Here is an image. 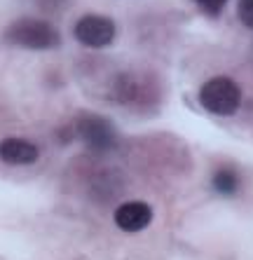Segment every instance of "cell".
Instances as JSON below:
<instances>
[{"label":"cell","instance_id":"1","mask_svg":"<svg viewBox=\"0 0 253 260\" xmlns=\"http://www.w3.org/2000/svg\"><path fill=\"white\" fill-rule=\"evenodd\" d=\"M5 40L24 49H52L61 43L59 30L42 19H17L7 26Z\"/></svg>","mask_w":253,"mask_h":260},{"label":"cell","instance_id":"2","mask_svg":"<svg viewBox=\"0 0 253 260\" xmlns=\"http://www.w3.org/2000/svg\"><path fill=\"white\" fill-rule=\"evenodd\" d=\"M199 103L211 115H235L241 106V89L235 80L220 75L204 82V87L199 89Z\"/></svg>","mask_w":253,"mask_h":260},{"label":"cell","instance_id":"3","mask_svg":"<svg viewBox=\"0 0 253 260\" xmlns=\"http://www.w3.org/2000/svg\"><path fill=\"white\" fill-rule=\"evenodd\" d=\"M75 129H78V139L91 152H108L115 145V141H117V134H115L113 124L106 117L91 115V113L80 115L78 122H75Z\"/></svg>","mask_w":253,"mask_h":260},{"label":"cell","instance_id":"4","mask_svg":"<svg viewBox=\"0 0 253 260\" xmlns=\"http://www.w3.org/2000/svg\"><path fill=\"white\" fill-rule=\"evenodd\" d=\"M73 33L78 38V43H82L84 47L101 49V47H108L115 40V24L113 19L101 17V14H84L75 24Z\"/></svg>","mask_w":253,"mask_h":260},{"label":"cell","instance_id":"5","mask_svg":"<svg viewBox=\"0 0 253 260\" xmlns=\"http://www.w3.org/2000/svg\"><path fill=\"white\" fill-rule=\"evenodd\" d=\"M152 223V209L145 202H124L115 211V225L122 232H141Z\"/></svg>","mask_w":253,"mask_h":260},{"label":"cell","instance_id":"6","mask_svg":"<svg viewBox=\"0 0 253 260\" xmlns=\"http://www.w3.org/2000/svg\"><path fill=\"white\" fill-rule=\"evenodd\" d=\"M40 155L36 145L24 139H3L0 141V159L14 167H24V164H33Z\"/></svg>","mask_w":253,"mask_h":260},{"label":"cell","instance_id":"7","mask_svg":"<svg viewBox=\"0 0 253 260\" xmlns=\"http://www.w3.org/2000/svg\"><path fill=\"white\" fill-rule=\"evenodd\" d=\"M213 190L220 194H235L239 188V176L235 169H220L213 174Z\"/></svg>","mask_w":253,"mask_h":260},{"label":"cell","instance_id":"8","mask_svg":"<svg viewBox=\"0 0 253 260\" xmlns=\"http://www.w3.org/2000/svg\"><path fill=\"white\" fill-rule=\"evenodd\" d=\"M237 14H239L241 24L248 26V28H253V0H239Z\"/></svg>","mask_w":253,"mask_h":260},{"label":"cell","instance_id":"9","mask_svg":"<svg viewBox=\"0 0 253 260\" xmlns=\"http://www.w3.org/2000/svg\"><path fill=\"white\" fill-rule=\"evenodd\" d=\"M195 3H197L206 14H213V17L223 12V7L228 5V0H195Z\"/></svg>","mask_w":253,"mask_h":260}]
</instances>
